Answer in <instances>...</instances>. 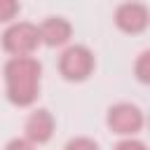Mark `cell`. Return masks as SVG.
<instances>
[{
    "label": "cell",
    "mask_w": 150,
    "mask_h": 150,
    "mask_svg": "<svg viewBox=\"0 0 150 150\" xmlns=\"http://www.w3.org/2000/svg\"><path fill=\"white\" fill-rule=\"evenodd\" d=\"M5 96L16 108H28L40 96L42 63L35 56H12L2 68Z\"/></svg>",
    "instance_id": "1"
},
{
    "label": "cell",
    "mask_w": 150,
    "mask_h": 150,
    "mask_svg": "<svg viewBox=\"0 0 150 150\" xmlns=\"http://www.w3.org/2000/svg\"><path fill=\"white\" fill-rule=\"evenodd\" d=\"M96 68L94 52L87 45H68L59 56V73L68 82H84Z\"/></svg>",
    "instance_id": "2"
},
{
    "label": "cell",
    "mask_w": 150,
    "mask_h": 150,
    "mask_svg": "<svg viewBox=\"0 0 150 150\" xmlns=\"http://www.w3.org/2000/svg\"><path fill=\"white\" fill-rule=\"evenodd\" d=\"M40 47V33L38 26L30 21H14L2 33V49L12 56H33V52Z\"/></svg>",
    "instance_id": "3"
},
{
    "label": "cell",
    "mask_w": 150,
    "mask_h": 150,
    "mask_svg": "<svg viewBox=\"0 0 150 150\" xmlns=\"http://www.w3.org/2000/svg\"><path fill=\"white\" fill-rule=\"evenodd\" d=\"M105 124L112 134L117 136H124V138H134L143 124H145V115L143 110L136 105V103H129V101H120L115 105L108 108L105 112Z\"/></svg>",
    "instance_id": "4"
},
{
    "label": "cell",
    "mask_w": 150,
    "mask_h": 150,
    "mask_svg": "<svg viewBox=\"0 0 150 150\" xmlns=\"http://www.w3.org/2000/svg\"><path fill=\"white\" fill-rule=\"evenodd\" d=\"M150 23V12L143 2H122L115 9V26L122 33L138 35L148 28Z\"/></svg>",
    "instance_id": "5"
},
{
    "label": "cell",
    "mask_w": 150,
    "mask_h": 150,
    "mask_svg": "<svg viewBox=\"0 0 150 150\" xmlns=\"http://www.w3.org/2000/svg\"><path fill=\"white\" fill-rule=\"evenodd\" d=\"M54 129H56V120L54 115L47 110V108H38L33 110L28 117H26V124H23V138L33 145H42L47 143L52 136H54Z\"/></svg>",
    "instance_id": "6"
},
{
    "label": "cell",
    "mask_w": 150,
    "mask_h": 150,
    "mask_svg": "<svg viewBox=\"0 0 150 150\" xmlns=\"http://www.w3.org/2000/svg\"><path fill=\"white\" fill-rule=\"evenodd\" d=\"M38 33H40V45L63 47L73 38V23L68 19H63V16H47L38 26Z\"/></svg>",
    "instance_id": "7"
},
{
    "label": "cell",
    "mask_w": 150,
    "mask_h": 150,
    "mask_svg": "<svg viewBox=\"0 0 150 150\" xmlns=\"http://www.w3.org/2000/svg\"><path fill=\"white\" fill-rule=\"evenodd\" d=\"M134 73H136L138 82H143V84L150 82V52H148V49L138 54V59H136V63H134Z\"/></svg>",
    "instance_id": "8"
},
{
    "label": "cell",
    "mask_w": 150,
    "mask_h": 150,
    "mask_svg": "<svg viewBox=\"0 0 150 150\" xmlns=\"http://www.w3.org/2000/svg\"><path fill=\"white\" fill-rule=\"evenodd\" d=\"M19 12H21V5L16 0H0V23H14Z\"/></svg>",
    "instance_id": "9"
},
{
    "label": "cell",
    "mask_w": 150,
    "mask_h": 150,
    "mask_svg": "<svg viewBox=\"0 0 150 150\" xmlns=\"http://www.w3.org/2000/svg\"><path fill=\"white\" fill-rule=\"evenodd\" d=\"M63 150H101V148H98V143H96L94 138H89V136H75V138H70V141L66 143Z\"/></svg>",
    "instance_id": "10"
},
{
    "label": "cell",
    "mask_w": 150,
    "mask_h": 150,
    "mask_svg": "<svg viewBox=\"0 0 150 150\" xmlns=\"http://www.w3.org/2000/svg\"><path fill=\"white\" fill-rule=\"evenodd\" d=\"M112 150H148V145L138 138H122L112 145Z\"/></svg>",
    "instance_id": "11"
},
{
    "label": "cell",
    "mask_w": 150,
    "mask_h": 150,
    "mask_svg": "<svg viewBox=\"0 0 150 150\" xmlns=\"http://www.w3.org/2000/svg\"><path fill=\"white\" fill-rule=\"evenodd\" d=\"M5 150H35V145H33V143H28L23 136H21V138L16 136V138H12V141L5 145Z\"/></svg>",
    "instance_id": "12"
}]
</instances>
